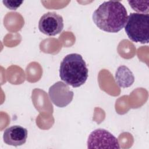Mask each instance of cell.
Masks as SVG:
<instances>
[{
	"label": "cell",
	"instance_id": "cell-1",
	"mask_svg": "<svg viewBox=\"0 0 149 149\" xmlns=\"http://www.w3.org/2000/svg\"><path fill=\"white\" fill-rule=\"evenodd\" d=\"M125 7L119 1H108L101 3L93 14V20L100 29L117 33L125 26L127 19Z\"/></svg>",
	"mask_w": 149,
	"mask_h": 149
},
{
	"label": "cell",
	"instance_id": "cell-2",
	"mask_svg": "<svg viewBox=\"0 0 149 149\" xmlns=\"http://www.w3.org/2000/svg\"><path fill=\"white\" fill-rule=\"evenodd\" d=\"M88 70L81 55L73 53L64 57L59 68L61 79L68 85L76 88L85 83Z\"/></svg>",
	"mask_w": 149,
	"mask_h": 149
},
{
	"label": "cell",
	"instance_id": "cell-3",
	"mask_svg": "<svg viewBox=\"0 0 149 149\" xmlns=\"http://www.w3.org/2000/svg\"><path fill=\"white\" fill-rule=\"evenodd\" d=\"M149 15L131 13L127 17L125 30L129 38L136 42L147 44L149 42Z\"/></svg>",
	"mask_w": 149,
	"mask_h": 149
},
{
	"label": "cell",
	"instance_id": "cell-4",
	"mask_svg": "<svg viewBox=\"0 0 149 149\" xmlns=\"http://www.w3.org/2000/svg\"><path fill=\"white\" fill-rule=\"evenodd\" d=\"M88 148H120L118 139L104 129L93 130L87 142Z\"/></svg>",
	"mask_w": 149,
	"mask_h": 149
},
{
	"label": "cell",
	"instance_id": "cell-5",
	"mask_svg": "<svg viewBox=\"0 0 149 149\" xmlns=\"http://www.w3.org/2000/svg\"><path fill=\"white\" fill-rule=\"evenodd\" d=\"M63 26L62 16L51 12L44 14L38 22L40 31L48 36H54L59 34L62 31Z\"/></svg>",
	"mask_w": 149,
	"mask_h": 149
},
{
	"label": "cell",
	"instance_id": "cell-6",
	"mask_svg": "<svg viewBox=\"0 0 149 149\" xmlns=\"http://www.w3.org/2000/svg\"><path fill=\"white\" fill-rule=\"evenodd\" d=\"M48 95L54 105L63 108L71 102L74 93L67 84L59 81L49 87Z\"/></svg>",
	"mask_w": 149,
	"mask_h": 149
},
{
	"label": "cell",
	"instance_id": "cell-7",
	"mask_svg": "<svg viewBox=\"0 0 149 149\" xmlns=\"http://www.w3.org/2000/svg\"><path fill=\"white\" fill-rule=\"evenodd\" d=\"M27 137V130L19 125L12 126L3 132V141L8 145L19 146L24 144Z\"/></svg>",
	"mask_w": 149,
	"mask_h": 149
},
{
	"label": "cell",
	"instance_id": "cell-8",
	"mask_svg": "<svg viewBox=\"0 0 149 149\" xmlns=\"http://www.w3.org/2000/svg\"><path fill=\"white\" fill-rule=\"evenodd\" d=\"M115 77L118 85L123 88L130 87L134 81V76L132 72L125 65L118 68Z\"/></svg>",
	"mask_w": 149,
	"mask_h": 149
},
{
	"label": "cell",
	"instance_id": "cell-9",
	"mask_svg": "<svg viewBox=\"0 0 149 149\" xmlns=\"http://www.w3.org/2000/svg\"><path fill=\"white\" fill-rule=\"evenodd\" d=\"M128 3L130 7L135 11L142 13L148 14V3L149 1H128Z\"/></svg>",
	"mask_w": 149,
	"mask_h": 149
},
{
	"label": "cell",
	"instance_id": "cell-10",
	"mask_svg": "<svg viewBox=\"0 0 149 149\" xmlns=\"http://www.w3.org/2000/svg\"><path fill=\"white\" fill-rule=\"evenodd\" d=\"M4 5L10 10H16L23 2V1H3Z\"/></svg>",
	"mask_w": 149,
	"mask_h": 149
}]
</instances>
